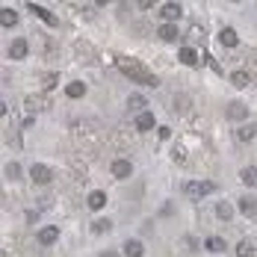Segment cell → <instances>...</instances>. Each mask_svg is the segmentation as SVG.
Returning a JSON list of instances; mask_svg holds the SVG:
<instances>
[{
	"label": "cell",
	"instance_id": "6da1fadb",
	"mask_svg": "<svg viewBox=\"0 0 257 257\" xmlns=\"http://www.w3.org/2000/svg\"><path fill=\"white\" fill-rule=\"evenodd\" d=\"M115 65H118V71L130 77L133 83H142V86H160V77H154L139 59H133V56H115Z\"/></svg>",
	"mask_w": 257,
	"mask_h": 257
},
{
	"label": "cell",
	"instance_id": "7a4b0ae2",
	"mask_svg": "<svg viewBox=\"0 0 257 257\" xmlns=\"http://www.w3.org/2000/svg\"><path fill=\"white\" fill-rule=\"evenodd\" d=\"M183 192H186V198L201 201L204 195L216 192V183H213V180H186V183H183Z\"/></svg>",
	"mask_w": 257,
	"mask_h": 257
},
{
	"label": "cell",
	"instance_id": "3957f363",
	"mask_svg": "<svg viewBox=\"0 0 257 257\" xmlns=\"http://www.w3.org/2000/svg\"><path fill=\"white\" fill-rule=\"evenodd\" d=\"M30 178L36 180L39 186H48V183L53 180V169L45 166V163H36V166H30Z\"/></svg>",
	"mask_w": 257,
	"mask_h": 257
},
{
	"label": "cell",
	"instance_id": "277c9868",
	"mask_svg": "<svg viewBox=\"0 0 257 257\" xmlns=\"http://www.w3.org/2000/svg\"><path fill=\"white\" fill-rule=\"evenodd\" d=\"M160 15H163V24H175L180 15H183V6L180 3H163L160 6Z\"/></svg>",
	"mask_w": 257,
	"mask_h": 257
},
{
	"label": "cell",
	"instance_id": "5b68a950",
	"mask_svg": "<svg viewBox=\"0 0 257 257\" xmlns=\"http://www.w3.org/2000/svg\"><path fill=\"white\" fill-rule=\"evenodd\" d=\"M228 118L236 121V124H242V121L248 118V106H245V103H239V101H231V103H228Z\"/></svg>",
	"mask_w": 257,
	"mask_h": 257
},
{
	"label": "cell",
	"instance_id": "8992f818",
	"mask_svg": "<svg viewBox=\"0 0 257 257\" xmlns=\"http://www.w3.org/2000/svg\"><path fill=\"white\" fill-rule=\"evenodd\" d=\"M24 109L30 112V115H36V112L48 109V101H45V95H27V98H24Z\"/></svg>",
	"mask_w": 257,
	"mask_h": 257
},
{
	"label": "cell",
	"instance_id": "52a82bcc",
	"mask_svg": "<svg viewBox=\"0 0 257 257\" xmlns=\"http://www.w3.org/2000/svg\"><path fill=\"white\" fill-rule=\"evenodd\" d=\"M27 9H30L33 15H39V18H42L48 27H56V24H59V21H56V15H53V12H48L45 6H39V3H27Z\"/></svg>",
	"mask_w": 257,
	"mask_h": 257
},
{
	"label": "cell",
	"instance_id": "ba28073f",
	"mask_svg": "<svg viewBox=\"0 0 257 257\" xmlns=\"http://www.w3.org/2000/svg\"><path fill=\"white\" fill-rule=\"evenodd\" d=\"M109 172H112V178H118V180H127L130 175H133V166H130L127 160H115V163L109 166Z\"/></svg>",
	"mask_w": 257,
	"mask_h": 257
},
{
	"label": "cell",
	"instance_id": "9c48e42d",
	"mask_svg": "<svg viewBox=\"0 0 257 257\" xmlns=\"http://www.w3.org/2000/svg\"><path fill=\"white\" fill-rule=\"evenodd\" d=\"M27 53H30V42H27V39H15V42L9 45V56H12V59H24Z\"/></svg>",
	"mask_w": 257,
	"mask_h": 257
},
{
	"label": "cell",
	"instance_id": "30bf717a",
	"mask_svg": "<svg viewBox=\"0 0 257 257\" xmlns=\"http://www.w3.org/2000/svg\"><path fill=\"white\" fill-rule=\"evenodd\" d=\"M178 59L183 62V65H189V68H192V65H198V62H201V53H195V48H180Z\"/></svg>",
	"mask_w": 257,
	"mask_h": 257
},
{
	"label": "cell",
	"instance_id": "8fae6325",
	"mask_svg": "<svg viewBox=\"0 0 257 257\" xmlns=\"http://www.w3.org/2000/svg\"><path fill=\"white\" fill-rule=\"evenodd\" d=\"M133 124H136L139 133H148V130L157 127V118L151 115V112H142V115H136V121H133Z\"/></svg>",
	"mask_w": 257,
	"mask_h": 257
},
{
	"label": "cell",
	"instance_id": "7c38bea8",
	"mask_svg": "<svg viewBox=\"0 0 257 257\" xmlns=\"http://www.w3.org/2000/svg\"><path fill=\"white\" fill-rule=\"evenodd\" d=\"M145 106H148V98H145V95H139V92H133V95L127 98V109L139 112V115H142V112H148Z\"/></svg>",
	"mask_w": 257,
	"mask_h": 257
},
{
	"label": "cell",
	"instance_id": "4fadbf2b",
	"mask_svg": "<svg viewBox=\"0 0 257 257\" xmlns=\"http://www.w3.org/2000/svg\"><path fill=\"white\" fill-rule=\"evenodd\" d=\"M239 213H242V216H248V219H254V216H257V198L242 195V198H239Z\"/></svg>",
	"mask_w": 257,
	"mask_h": 257
},
{
	"label": "cell",
	"instance_id": "5bb4252c",
	"mask_svg": "<svg viewBox=\"0 0 257 257\" xmlns=\"http://www.w3.org/2000/svg\"><path fill=\"white\" fill-rule=\"evenodd\" d=\"M56 239H59V228H56V225H48V228L39 231V242H42V245H53Z\"/></svg>",
	"mask_w": 257,
	"mask_h": 257
},
{
	"label": "cell",
	"instance_id": "9a60e30c",
	"mask_svg": "<svg viewBox=\"0 0 257 257\" xmlns=\"http://www.w3.org/2000/svg\"><path fill=\"white\" fill-rule=\"evenodd\" d=\"M251 83V71H245V68H239V71H233L231 74V86L233 89H245Z\"/></svg>",
	"mask_w": 257,
	"mask_h": 257
},
{
	"label": "cell",
	"instance_id": "2e32d148",
	"mask_svg": "<svg viewBox=\"0 0 257 257\" xmlns=\"http://www.w3.org/2000/svg\"><path fill=\"white\" fill-rule=\"evenodd\" d=\"M254 136H257V124L254 121H245V124L236 127V139H239V142H248V139H254Z\"/></svg>",
	"mask_w": 257,
	"mask_h": 257
},
{
	"label": "cell",
	"instance_id": "e0dca14e",
	"mask_svg": "<svg viewBox=\"0 0 257 257\" xmlns=\"http://www.w3.org/2000/svg\"><path fill=\"white\" fill-rule=\"evenodd\" d=\"M219 42H222L225 48H236V45H239V33L231 30V27H225V30L219 33Z\"/></svg>",
	"mask_w": 257,
	"mask_h": 257
},
{
	"label": "cell",
	"instance_id": "ac0fdd59",
	"mask_svg": "<svg viewBox=\"0 0 257 257\" xmlns=\"http://www.w3.org/2000/svg\"><path fill=\"white\" fill-rule=\"evenodd\" d=\"M86 204H89V210H101V207L106 204V192H103V189H98V192H89Z\"/></svg>",
	"mask_w": 257,
	"mask_h": 257
},
{
	"label": "cell",
	"instance_id": "d6986e66",
	"mask_svg": "<svg viewBox=\"0 0 257 257\" xmlns=\"http://www.w3.org/2000/svg\"><path fill=\"white\" fill-rule=\"evenodd\" d=\"M157 36H160V39H163V42H178V27L175 24H163L160 27V30H157Z\"/></svg>",
	"mask_w": 257,
	"mask_h": 257
},
{
	"label": "cell",
	"instance_id": "ffe728a7",
	"mask_svg": "<svg viewBox=\"0 0 257 257\" xmlns=\"http://www.w3.org/2000/svg\"><path fill=\"white\" fill-rule=\"evenodd\" d=\"M216 219H219V222H231L233 219V207L228 204V201H219V204H216Z\"/></svg>",
	"mask_w": 257,
	"mask_h": 257
},
{
	"label": "cell",
	"instance_id": "44dd1931",
	"mask_svg": "<svg viewBox=\"0 0 257 257\" xmlns=\"http://www.w3.org/2000/svg\"><path fill=\"white\" fill-rule=\"evenodd\" d=\"M145 254V245L139 242V239H130V242H124V257H142Z\"/></svg>",
	"mask_w": 257,
	"mask_h": 257
},
{
	"label": "cell",
	"instance_id": "7402d4cb",
	"mask_svg": "<svg viewBox=\"0 0 257 257\" xmlns=\"http://www.w3.org/2000/svg\"><path fill=\"white\" fill-rule=\"evenodd\" d=\"M239 180H242L245 186H257V166H245V169L239 172Z\"/></svg>",
	"mask_w": 257,
	"mask_h": 257
},
{
	"label": "cell",
	"instance_id": "603a6c76",
	"mask_svg": "<svg viewBox=\"0 0 257 257\" xmlns=\"http://www.w3.org/2000/svg\"><path fill=\"white\" fill-rule=\"evenodd\" d=\"M65 95H68V98H83V95H86V83H80V80L68 83V86H65Z\"/></svg>",
	"mask_w": 257,
	"mask_h": 257
},
{
	"label": "cell",
	"instance_id": "cb8c5ba5",
	"mask_svg": "<svg viewBox=\"0 0 257 257\" xmlns=\"http://www.w3.org/2000/svg\"><path fill=\"white\" fill-rule=\"evenodd\" d=\"M204 245H207V251H213V254H222V251H225V248H228V245H225V239H222V236H210V239H207Z\"/></svg>",
	"mask_w": 257,
	"mask_h": 257
},
{
	"label": "cell",
	"instance_id": "d4e9b609",
	"mask_svg": "<svg viewBox=\"0 0 257 257\" xmlns=\"http://www.w3.org/2000/svg\"><path fill=\"white\" fill-rule=\"evenodd\" d=\"M74 51H83V53H80V59H83V62H95V56H92L95 48H92L89 42H77V45H74Z\"/></svg>",
	"mask_w": 257,
	"mask_h": 257
},
{
	"label": "cell",
	"instance_id": "484cf974",
	"mask_svg": "<svg viewBox=\"0 0 257 257\" xmlns=\"http://www.w3.org/2000/svg\"><path fill=\"white\" fill-rule=\"evenodd\" d=\"M0 24H3V27H15V24H18V12L3 9V12H0Z\"/></svg>",
	"mask_w": 257,
	"mask_h": 257
},
{
	"label": "cell",
	"instance_id": "4316f807",
	"mask_svg": "<svg viewBox=\"0 0 257 257\" xmlns=\"http://www.w3.org/2000/svg\"><path fill=\"white\" fill-rule=\"evenodd\" d=\"M56 86H59V74H56V71H53V74H45V77H42V89H45V92H53Z\"/></svg>",
	"mask_w": 257,
	"mask_h": 257
},
{
	"label": "cell",
	"instance_id": "83f0119b",
	"mask_svg": "<svg viewBox=\"0 0 257 257\" xmlns=\"http://www.w3.org/2000/svg\"><path fill=\"white\" fill-rule=\"evenodd\" d=\"M109 228H112L109 219H92V233H106Z\"/></svg>",
	"mask_w": 257,
	"mask_h": 257
},
{
	"label": "cell",
	"instance_id": "f1b7e54d",
	"mask_svg": "<svg viewBox=\"0 0 257 257\" xmlns=\"http://www.w3.org/2000/svg\"><path fill=\"white\" fill-rule=\"evenodd\" d=\"M254 254V245L248 242V239H242V242H236V257H251Z\"/></svg>",
	"mask_w": 257,
	"mask_h": 257
},
{
	"label": "cell",
	"instance_id": "f546056e",
	"mask_svg": "<svg viewBox=\"0 0 257 257\" xmlns=\"http://www.w3.org/2000/svg\"><path fill=\"white\" fill-rule=\"evenodd\" d=\"M3 172H6V178H9V180L21 178V166H18V163H6V169H3Z\"/></svg>",
	"mask_w": 257,
	"mask_h": 257
},
{
	"label": "cell",
	"instance_id": "4dcf8cb0",
	"mask_svg": "<svg viewBox=\"0 0 257 257\" xmlns=\"http://www.w3.org/2000/svg\"><path fill=\"white\" fill-rule=\"evenodd\" d=\"M172 154H175V160H178V163H183V160H186V151H183V145H175V148H172Z\"/></svg>",
	"mask_w": 257,
	"mask_h": 257
},
{
	"label": "cell",
	"instance_id": "1f68e13d",
	"mask_svg": "<svg viewBox=\"0 0 257 257\" xmlns=\"http://www.w3.org/2000/svg\"><path fill=\"white\" fill-rule=\"evenodd\" d=\"M207 62H210V68H213V71H216V74H222V65H219V62H216V59H213V56H207Z\"/></svg>",
	"mask_w": 257,
	"mask_h": 257
},
{
	"label": "cell",
	"instance_id": "d6a6232c",
	"mask_svg": "<svg viewBox=\"0 0 257 257\" xmlns=\"http://www.w3.org/2000/svg\"><path fill=\"white\" fill-rule=\"evenodd\" d=\"M27 222H30V225L39 222V210H27Z\"/></svg>",
	"mask_w": 257,
	"mask_h": 257
},
{
	"label": "cell",
	"instance_id": "836d02e7",
	"mask_svg": "<svg viewBox=\"0 0 257 257\" xmlns=\"http://www.w3.org/2000/svg\"><path fill=\"white\" fill-rule=\"evenodd\" d=\"M157 136H160V139H169V136H172V127H160L157 130Z\"/></svg>",
	"mask_w": 257,
	"mask_h": 257
},
{
	"label": "cell",
	"instance_id": "e575fe53",
	"mask_svg": "<svg viewBox=\"0 0 257 257\" xmlns=\"http://www.w3.org/2000/svg\"><path fill=\"white\" fill-rule=\"evenodd\" d=\"M33 121H36V115H27L24 121H21V127H24V130H30V127H33Z\"/></svg>",
	"mask_w": 257,
	"mask_h": 257
},
{
	"label": "cell",
	"instance_id": "d590c367",
	"mask_svg": "<svg viewBox=\"0 0 257 257\" xmlns=\"http://www.w3.org/2000/svg\"><path fill=\"white\" fill-rule=\"evenodd\" d=\"M183 242H186V248H198V239H192V236H183Z\"/></svg>",
	"mask_w": 257,
	"mask_h": 257
},
{
	"label": "cell",
	"instance_id": "8d00e7d4",
	"mask_svg": "<svg viewBox=\"0 0 257 257\" xmlns=\"http://www.w3.org/2000/svg\"><path fill=\"white\" fill-rule=\"evenodd\" d=\"M101 257H118V251H103Z\"/></svg>",
	"mask_w": 257,
	"mask_h": 257
}]
</instances>
